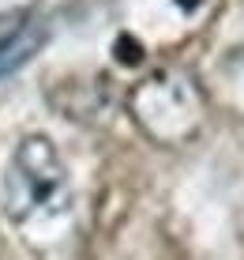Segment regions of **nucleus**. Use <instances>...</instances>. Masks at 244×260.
Instances as JSON below:
<instances>
[{"instance_id":"nucleus-6","label":"nucleus","mask_w":244,"mask_h":260,"mask_svg":"<svg viewBox=\"0 0 244 260\" xmlns=\"http://www.w3.org/2000/svg\"><path fill=\"white\" fill-rule=\"evenodd\" d=\"M177 4H180V8H184V12H192V8H195V4H199V0H177Z\"/></svg>"},{"instance_id":"nucleus-2","label":"nucleus","mask_w":244,"mask_h":260,"mask_svg":"<svg viewBox=\"0 0 244 260\" xmlns=\"http://www.w3.org/2000/svg\"><path fill=\"white\" fill-rule=\"evenodd\" d=\"M128 110L139 128L158 143H184L203 124L199 87L177 68H161L135 83V91L128 94Z\"/></svg>"},{"instance_id":"nucleus-1","label":"nucleus","mask_w":244,"mask_h":260,"mask_svg":"<svg viewBox=\"0 0 244 260\" xmlns=\"http://www.w3.org/2000/svg\"><path fill=\"white\" fill-rule=\"evenodd\" d=\"M68 196L71 185L53 140L26 136L15 147L12 170H8V215L15 222L53 219L68 208Z\"/></svg>"},{"instance_id":"nucleus-5","label":"nucleus","mask_w":244,"mask_h":260,"mask_svg":"<svg viewBox=\"0 0 244 260\" xmlns=\"http://www.w3.org/2000/svg\"><path fill=\"white\" fill-rule=\"evenodd\" d=\"M30 23V12L26 8H15V12H4L0 15V46H8V42L15 38V34L23 30V26Z\"/></svg>"},{"instance_id":"nucleus-4","label":"nucleus","mask_w":244,"mask_h":260,"mask_svg":"<svg viewBox=\"0 0 244 260\" xmlns=\"http://www.w3.org/2000/svg\"><path fill=\"white\" fill-rule=\"evenodd\" d=\"M222 83H229V102L244 106V49L222 64Z\"/></svg>"},{"instance_id":"nucleus-3","label":"nucleus","mask_w":244,"mask_h":260,"mask_svg":"<svg viewBox=\"0 0 244 260\" xmlns=\"http://www.w3.org/2000/svg\"><path fill=\"white\" fill-rule=\"evenodd\" d=\"M42 42H45V30L38 23H26L8 46H0V76H8V72H15L19 64H26V60L38 53Z\"/></svg>"}]
</instances>
